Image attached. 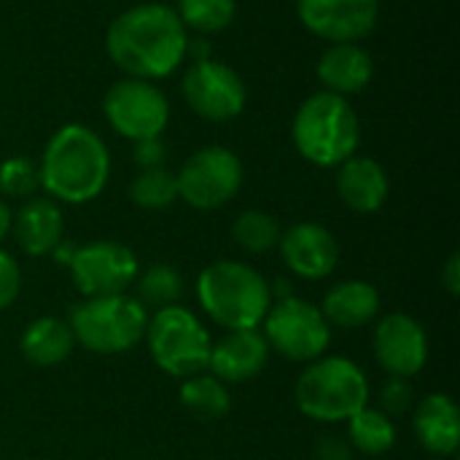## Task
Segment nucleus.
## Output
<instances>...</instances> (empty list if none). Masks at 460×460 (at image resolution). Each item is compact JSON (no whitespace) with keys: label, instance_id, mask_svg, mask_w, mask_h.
Instances as JSON below:
<instances>
[{"label":"nucleus","instance_id":"nucleus-1","mask_svg":"<svg viewBox=\"0 0 460 460\" xmlns=\"http://www.w3.org/2000/svg\"><path fill=\"white\" fill-rule=\"evenodd\" d=\"M105 51L129 78L156 84L181 67L189 51V35L175 8L164 3H140L111 22Z\"/></svg>","mask_w":460,"mask_h":460},{"label":"nucleus","instance_id":"nucleus-2","mask_svg":"<svg viewBox=\"0 0 460 460\" xmlns=\"http://www.w3.org/2000/svg\"><path fill=\"white\" fill-rule=\"evenodd\" d=\"M38 170L40 189H46L51 199L86 205L102 194L111 178V154L92 127L65 124L49 137Z\"/></svg>","mask_w":460,"mask_h":460},{"label":"nucleus","instance_id":"nucleus-3","mask_svg":"<svg viewBox=\"0 0 460 460\" xmlns=\"http://www.w3.org/2000/svg\"><path fill=\"white\" fill-rule=\"evenodd\" d=\"M291 140L302 159L315 167H340L356 156L361 143V121L348 97L332 92L310 94L294 113Z\"/></svg>","mask_w":460,"mask_h":460},{"label":"nucleus","instance_id":"nucleus-4","mask_svg":"<svg viewBox=\"0 0 460 460\" xmlns=\"http://www.w3.org/2000/svg\"><path fill=\"white\" fill-rule=\"evenodd\" d=\"M197 299L226 332L259 329L272 307V288L259 270L224 259L202 270L197 280Z\"/></svg>","mask_w":460,"mask_h":460},{"label":"nucleus","instance_id":"nucleus-5","mask_svg":"<svg viewBox=\"0 0 460 460\" xmlns=\"http://www.w3.org/2000/svg\"><path fill=\"white\" fill-rule=\"evenodd\" d=\"M296 407L318 423H342L369 404V380L358 364L342 356H321L299 375Z\"/></svg>","mask_w":460,"mask_h":460},{"label":"nucleus","instance_id":"nucleus-6","mask_svg":"<svg viewBox=\"0 0 460 460\" xmlns=\"http://www.w3.org/2000/svg\"><path fill=\"white\" fill-rule=\"evenodd\" d=\"M67 326L78 345L92 353L113 356L132 350L148 326L146 307L127 294L116 296H89L70 307Z\"/></svg>","mask_w":460,"mask_h":460},{"label":"nucleus","instance_id":"nucleus-7","mask_svg":"<svg viewBox=\"0 0 460 460\" xmlns=\"http://www.w3.org/2000/svg\"><path fill=\"white\" fill-rule=\"evenodd\" d=\"M146 342L154 364L170 377L186 380L208 372L213 340L202 321L181 305L162 307L154 318H148Z\"/></svg>","mask_w":460,"mask_h":460},{"label":"nucleus","instance_id":"nucleus-8","mask_svg":"<svg viewBox=\"0 0 460 460\" xmlns=\"http://www.w3.org/2000/svg\"><path fill=\"white\" fill-rule=\"evenodd\" d=\"M261 326L270 350L280 353L288 361L310 364L321 358L332 345V326L323 318L321 307L296 296L272 302Z\"/></svg>","mask_w":460,"mask_h":460},{"label":"nucleus","instance_id":"nucleus-9","mask_svg":"<svg viewBox=\"0 0 460 460\" xmlns=\"http://www.w3.org/2000/svg\"><path fill=\"white\" fill-rule=\"evenodd\" d=\"M178 178V197L194 210H218L232 202L243 186V162L224 146H208L194 151Z\"/></svg>","mask_w":460,"mask_h":460},{"label":"nucleus","instance_id":"nucleus-10","mask_svg":"<svg viewBox=\"0 0 460 460\" xmlns=\"http://www.w3.org/2000/svg\"><path fill=\"white\" fill-rule=\"evenodd\" d=\"M102 113L113 132L137 143L146 137H162L170 121V100L154 81L127 75L105 92Z\"/></svg>","mask_w":460,"mask_h":460},{"label":"nucleus","instance_id":"nucleus-11","mask_svg":"<svg viewBox=\"0 0 460 460\" xmlns=\"http://www.w3.org/2000/svg\"><path fill=\"white\" fill-rule=\"evenodd\" d=\"M183 100L186 105L208 121H232L245 111L248 89L243 75L213 57L194 59L183 73Z\"/></svg>","mask_w":460,"mask_h":460},{"label":"nucleus","instance_id":"nucleus-12","mask_svg":"<svg viewBox=\"0 0 460 460\" xmlns=\"http://www.w3.org/2000/svg\"><path fill=\"white\" fill-rule=\"evenodd\" d=\"M70 275L75 288L89 296H116L137 280V256L116 240H94L73 251Z\"/></svg>","mask_w":460,"mask_h":460},{"label":"nucleus","instance_id":"nucleus-13","mask_svg":"<svg viewBox=\"0 0 460 460\" xmlns=\"http://www.w3.org/2000/svg\"><path fill=\"white\" fill-rule=\"evenodd\" d=\"M380 13V0H296L299 22L329 43L364 40Z\"/></svg>","mask_w":460,"mask_h":460},{"label":"nucleus","instance_id":"nucleus-14","mask_svg":"<svg viewBox=\"0 0 460 460\" xmlns=\"http://www.w3.org/2000/svg\"><path fill=\"white\" fill-rule=\"evenodd\" d=\"M375 358L391 377H412L429 361L426 329L407 313L380 318L375 329Z\"/></svg>","mask_w":460,"mask_h":460},{"label":"nucleus","instance_id":"nucleus-15","mask_svg":"<svg viewBox=\"0 0 460 460\" xmlns=\"http://www.w3.org/2000/svg\"><path fill=\"white\" fill-rule=\"evenodd\" d=\"M278 248H280L286 267L305 280L329 278L340 261L337 237L315 221H299V224L288 226L280 234Z\"/></svg>","mask_w":460,"mask_h":460},{"label":"nucleus","instance_id":"nucleus-16","mask_svg":"<svg viewBox=\"0 0 460 460\" xmlns=\"http://www.w3.org/2000/svg\"><path fill=\"white\" fill-rule=\"evenodd\" d=\"M270 353L272 350L259 329H237L210 348L208 372L221 383H245L264 372Z\"/></svg>","mask_w":460,"mask_h":460},{"label":"nucleus","instance_id":"nucleus-17","mask_svg":"<svg viewBox=\"0 0 460 460\" xmlns=\"http://www.w3.org/2000/svg\"><path fill=\"white\" fill-rule=\"evenodd\" d=\"M391 191L388 172L372 156H350L337 167V194L353 213H377Z\"/></svg>","mask_w":460,"mask_h":460},{"label":"nucleus","instance_id":"nucleus-18","mask_svg":"<svg viewBox=\"0 0 460 460\" xmlns=\"http://www.w3.org/2000/svg\"><path fill=\"white\" fill-rule=\"evenodd\" d=\"M315 73L323 84V92L350 97L372 84L375 62L372 54L358 43H329V49L318 59Z\"/></svg>","mask_w":460,"mask_h":460},{"label":"nucleus","instance_id":"nucleus-19","mask_svg":"<svg viewBox=\"0 0 460 460\" xmlns=\"http://www.w3.org/2000/svg\"><path fill=\"white\" fill-rule=\"evenodd\" d=\"M412 429L426 453L437 458H453L460 447L458 404L447 394L426 396L412 418Z\"/></svg>","mask_w":460,"mask_h":460},{"label":"nucleus","instance_id":"nucleus-20","mask_svg":"<svg viewBox=\"0 0 460 460\" xmlns=\"http://www.w3.org/2000/svg\"><path fill=\"white\" fill-rule=\"evenodd\" d=\"M11 232L27 256H49L62 243L65 218L54 199L32 197L16 210Z\"/></svg>","mask_w":460,"mask_h":460},{"label":"nucleus","instance_id":"nucleus-21","mask_svg":"<svg viewBox=\"0 0 460 460\" xmlns=\"http://www.w3.org/2000/svg\"><path fill=\"white\" fill-rule=\"evenodd\" d=\"M321 313L329 326L361 329L380 315V294L367 280H342L323 296Z\"/></svg>","mask_w":460,"mask_h":460},{"label":"nucleus","instance_id":"nucleus-22","mask_svg":"<svg viewBox=\"0 0 460 460\" xmlns=\"http://www.w3.org/2000/svg\"><path fill=\"white\" fill-rule=\"evenodd\" d=\"M19 348H22V356L30 364H35V367H57L73 353L75 337H73L67 321L43 315V318L27 323V329L22 332Z\"/></svg>","mask_w":460,"mask_h":460},{"label":"nucleus","instance_id":"nucleus-23","mask_svg":"<svg viewBox=\"0 0 460 460\" xmlns=\"http://www.w3.org/2000/svg\"><path fill=\"white\" fill-rule=\"evenodd\" d=\"M181 404H183V410L194 420L210 423V420H221L229 412L232 399H229L226 383H221L210 372H199V375L183 380V385H181Z\"/></svg>","mask_w":460,"mask_h":460},{"label":"nucleus","instance_id":"nucleus-24","mask_svg":"<svg viewBox=\"0 0 460 460\" xmlns=\"http://www.w3.org/2000/svg\"><path fill=\"white\" fill-rule=\"evenodd\" d=\"M348 442L364 456H383L396 445V423L383 410L367 404L353 418H348Z\"/></svg>","mask_w":460,"mask_h":460},{"label":"nucleus","instance_id":"nucleus-25","mask_svg":"<svg viewBox=\"0 0 460 460\" xmlns=\"http://www.w3.org/2000/svg\"><path fill=\"white\" fill-rule=\"evenodd\" d=\"M129 199L143 210H164L178 199V178L167 167L140 170L129 183Z\"/></svg>","mask_w":460,"mask_h":460},{"label":"nucleus","instance_id":"nucleus-26","mask_svg":"<svg viewBox=\"0 0 460 460\" xmlns=\"http://www.w3.org/2000/svg\"><path fill=\"white\" fill-rule=\"evenodd\" d=\"M280 234H283V229H280L278 218L270 216L267 210H245L232 224L234 243L248 253H267V251L278 248Z\"/></svg>","mask_w":460,"mask_h":460},{"label":"nucleus","instance_id":"nucleus-27","mask_svg":"<svg viewBox=\"0 0 460 460\" xmlns=\"http://www.w3.org/2000/svg\"><path fill=\"white\" fill-rule=\"evenodd\" d=\"M175 13L183 27H191L199 35H213L234 22L237 0H178Z\"/></svg>","mask_w":460,"mask_h":460},{"label":"nucleus","instance_id":"nucleus-28","mask_svg":"<svg viewBox=\"0 0 460 460\" xmlns=\"http://www.w3.org/2000/svg\"><path fill=\"white\" fill-rule=\"evenodd\" d=\"M183 294V278L175 267L170 264H154L137 278V302L143 307H170L181 299Z\"/></svg>","mask_w":460,"mask_h":460},{"label":"nucleus","instance_id":"nucleus-29","mask_svg":"<svg viewBox=\"0 0 460 460\" xmlns=\"http://www.w3.org/2000/svg\"><path fill=\"white\" fill-rule=\"evenodd\" d=\"M40 189L38 162L30 156H11L0 162V194L8 199H30Z\"/></svg>","mask_w":460,"mask_h":460},{"label":"nucleus","instance_id":"nucleus-30","mask_svg":"<svg viewBox=\"0 0 460 460\" xmlns=\"http://www.w3.org/2000/svg\"><path fill=\"white\" fill-rule=\"evenodd\" d=\"M415 404V391L407 377H388L385 385L380 388V410L388 418L410 412Z\"/></svg>","mask_w":460,"mask_h":460},{"label":"nucleus","instance_id":"nucleus-31","mask_svg":"<svg viewBox=\"0 0 460 460\" xmlns=\"http://www.w3.org/2000/svg\"><path fill=\"white\" fill-rule=\"evenodd\" d=\"M19 288H22V272H19L16 259L0 251V310L13 305V299L19 296Z\"/></svg>","mask_w":460,"mask_h":460},{"label":"nucleus","instance_id":"nucleus-32","mask_svg":"<svg viewBox=\"0 0 460 460\" xmlns=\"http://www.w3.org/2000/svg\"><path fill=\"white\" fill-rule=\"evenodd\" d=\"M132 159L140 170H151V167H164L167 162V146L162 137H146L137 140L132 148Z\"/></svg>","mask_w":460,"mask_h":460},{"label":"nucleus","instance_id":"nucleus-33","mask_svg":"<svg viewBox=\"0 0 460 460\" xmlns=\"http://www.w3.org/2000/svg\"><path fill=\"white\" fill-rule=\"evenodd\" d=\"M315 456L318 460H353V447L342 437H321V442L315 445Z\"/></svg>","mask_w":460,"mask_h":460},{"label":"nucleus","instance_id":"nucleus-34","mask_svg":"<svg viewBox=\"0 0 460 460\" xmlns=\"http://www.w3.org/2000/svg\"><path fill=\"white\" fill-rule=\"evenodd\" d=\"M442 286L447 288L450 296H458L460 294V253H453L442 270Z\"/></svg>","mask_w":460,"mask_h":460},{"label":"nucleus","instance_id":"nucleus-35","mask_svg":"<svg viewBox=\"0 0 460 460\" xmlns=\"http://www.w3.org/2000/svg\"><path fill=\"white\" fill-rule=\"evenodd\" d=\"M11 224H13V210L8 208V202L0 199V243L11 234Z\"/></svg>","mask_w":460,"mask_h":460}]
</instances>
